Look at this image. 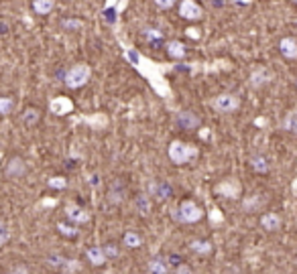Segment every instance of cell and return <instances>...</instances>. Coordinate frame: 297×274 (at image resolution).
Returning a JSON list of instances; mask_svg holds the SVG:
<instances>
[{
	"instance_id": "6da1fadb",
	"label": "cell",
	"mask_w": 297,
	"mask_h": 274,
	"mask_svg": "<svg viewBox=\"0 0 297 274\" xmlns=\"http://www.w3.org/2000/svg\"><path fill=\"white\" fill-rule=\"evenodd\" d=\"M167 154H169L173 165H185V162H189L191 158H195L200 154V148L195 144H189V142L173 140L169 144V148H167Z\"/></svg>"
},
{
	"instance_id": "7a4b0ae2",
	"label": "cell",
	"mask_w": 297,
	"mask_h": 274,
	"mask_svg": "<svg viewBox=\"0 0 297 274\" xmlns=\"http://www.w3.org/2000/svg\"><path fill=\"white\" fill-rule=\"evenodd\" d=\"M92 77V67L88 63H76L67 73H65V86L71 90H78L86 86Z\"/></svg>"
},
{
	"instance_id": "3957f363",
	"label": "cell",
	"mask_w": 297,
	"mask_h": 274,
	"mask_svg": "<svg viewBox=\"0 0 297 274\" xmlns=\"http://www.w3.org/2000/svg\"><path fill=\"white\" fill-rule=\"evenodd\" d=\"M175 220L179 222V224H195V222H200L202 217H204V209L195 203V201H181L179 203V207L175 209Z\"/></svg>"
},
{
	"instance_id": "277c9868",
	"label": "cell",
	"mask_w": 297,
	"mask_h": 274,
	"mask_svg": "<svg viewBox=\"0 0 297 274\" xmlns=\"http://www.w3.org/2000/svg\"><path fill=\"white\" fill-rule=\"evenodd\" d=\"M212 106L220 114H232V112H236L240 108V100L234 94H220V96L214 98Z\"/></svg>"
},
{
	"instance_id": "5b68a950",
	"label": "cell",
	"mask_w": 297,
	"mask_h": 274,
	"mask_svg": "<svg viewBox=\"0 0 297 274\" xmlns=\"http://www.w3.org/2000/svg\"><path fill=\"white\" fill-rule=\"evenodd\" d=\"M71 110H73V102L65 96H57L49 102V112L53 116H67Z\"/></svg>"
},
{
	"instance_id": "8992f818",
	"label": "cell",
	"mask_w": 297,
	"mask_h": 274,
	"mask_svg": "<svg viewBox=\"0 0 297 274\" xmlns=\"http://www.w3.org/2000/svg\"><path fill=\"white\" fill-rule=\"evenodd\" d=\"M179 14L187 20H200L204 16V8L195 2V0H181V6H179Z\"/></svg>"
},
{
	"instance_id": "52a82bcc",
	"label": "cell",
	"mask_w": 297,
	"mask_h": 274,
	"mask_svg": "<svg viewBox=\"0 0 297 274\" xmlns=\"http://www.w3.org/2000/svg\"><path fill=\"white\" fill-rule=\"evenodd\" d=\"M216 193L222 195V197L236 199L240 195V183L236 179H226V181H222V183L216 185Z\"/></svg>"
},
{
	"instance_id": "ba28073f",
	"label": "cell",
	"mask_w": 297,
	"mask_h": 274,
	"mask_svg": "<svg viewBox=\"0 0 297 274\" xmlns=\"http://www.w3.org/2000/svg\"><path fill=\"white\" fill-rule=\"evenodd\" d=\"M65 215H67V220L73 222V224H86V222L90 220V213H88L82 205H76V203H69V205L65 207Z\"/></svg>"
},
{
	"instance_id": "9c48e42d",
	"label": "cell",
	"mask_w": 297,
	"mask_h": 274,
	"mask_svg": "<svg viewBox=\"0 0 297 274\" xmlns=\"http://www.w3.org/2000/svg\"><path fill=\"white\" fill-rule=\"evenodd\" d=\"M271 79H273V73H271L269 69H265V67H259V69H255V71L251 73V86H253V88H263V86H267Z\"/></svg>"
},
{
	"instance_id": "30bf717a",
	"label": "cell",
	"mask_w": 297,
	"mask_h": 274,
	"mask_svg": "<svg viewBox=\"0 0 297 274\" xmlns=\"http://www.w3.org/2000/svg\"><path fill=\"white\" fill-rule=\"evenodd\" d=\"M24 173H27V165H24L22 158H12L6 165V177L8 179H20V177H24Z\"/></svg>"
},
{
	"instance_id": "8fae6325",
	"label": "cell",
	"mask_w": 297,
	"mask_h": 274,
	"mask_svg": "<svg viewBox=\"0 0 297 274\" xmlns=\"http://www.w3.org/2000/svg\"><path fill=\"white\" fill-rule=\"evenodd\" d=\"M177 124L183 128V130H195L200 126V118L193 114V112H179L177 114Z\"/></svg>"
},
{
	"instance_id": "7c38bea8",
	"label": "cell",
	"mask_w": 297,
	"mask_h": 274,
	"mask_svg": "<svg viewBox=\"0 0 297 274\" xmlns=\"http://www.w3.org/2000/svg\"><path fill=\"white\" fill-rule=\"evenodd\" d=\"M86 258L90 260L92 266H102V264H106V260H108L104 248H100V246H92V248H88V250H86Z\"/></svg>"
},
{
	"instance_id": "4fadbf2b",
	"label": "cell",
	"mask_w": 297,
	"mask_h": 274,
	"mask_svg": "<svg viewBox=\"0 0 297 274\" xmlns=\"http://www.w3.org/2000/svg\"><path fill=\"white\" fill-rule=\"evenodd\" d=\"M279 51L287 59H297V41L293 37H283L279 43Z\"/></svg>"
},
{
	"instance_id": "5bb4252c",
	"label": "cell",
	"mask_w": 297,
	"mask_h": 274,
	"mask_svg": "<svg viewBox=\"0 0 297 274\" xmlns=\"http://www.w3.org/2000/svg\"><path fill=\"white\" fill-rule=\"evenodd\" d=\"M261 228L267 230V232H275V230L281 228V217H279L275 211H267V213H263V217H261Z\"/></svg>"
},
{
	"instance_id": "9a60e30c",
	"label": "cell",
	"mask_w": 297,
	"mask_h": 274,
	"mask_svg": "<svg viewBox=\"0 0 297 274\" xmlns=\"http://www.w3.org/2000/svg\"><path fill=\"white\" fill-rule=\"evenodd\" d=\"M148 193L151 195H155L159 201H163V199H167L169 195H171V185L169 183H151V187H148Z\"/></svg>"
},
{
	"instance_id": "2e32d148",
	"label": "cell",
	"mask_w": 297,
	"mask_h": 274,
	"mask_svg": "<svg viewBox=\"0 0 297 274\" xmlns=\"http://www.w3.org/2000/svg\"><path fill=\"white\" fill-rule=\"evenodd\" d=\"M148 272L151 274H169V262L163 256H155L148 262Z\"/></svg>"
},
{
	"instance_id": "e0dca14e",
	"label": "cell",
	"mask_w": 297,
	"mask_h": 274,
	"mask_svg": "<svg viewBox=\"0 0 297 274\" xmlns=\"http://www.w3.org/2000/svg\"><path fill=\"white\" fill-rule=\"evenodd\" d=\"M165 49H167V53H169L173 59H183V57H185V47H183L181 41H169Z\"/></svg>"
},
{
	"instance_id": "ac0fdd59",
	"label": "cell",
	"mask_w": 297,
	"mask_h": 274,
	"mask_svg": "<svg viewBox=\"0 0 297 274\" xmlns=\"http://www.w3.org/2000/svg\"><path fill=\"white\" fill-rule=\"evenodd\" d=\"M189 248H191V252H195L200 256H206V254L212 252V242H208V240H193L189 244Z\"/></svg>"
},
{
	"instance_id": "d6986e66",
	"label": "cell",
	"mask_w": 297,
	"mask_h": 274,
	"mask_svg": "<svg viewBox=\"0 0 297 274\" xmlns=\"http://www.w3.org/2000/svg\"><path fill=\"white\" fill-rule=\"evenodd\" d=\"M122 244H125L127 248H141V246H143V238H141V234H137V232H127V234L122 236Z\"/></svg>"
},
{
	"instance_id": "ffe728a7",
	"label": "cell",
	"mask_w": 297,
	"mask_h": 274,
	"mask_svg": "<svg viewBox=\"0 0 297 274\" xmlns=\"http://www.w3.org/2000/svg\"><path fill=\"white\" fill-rule=\"evenodd\" d=\"M283 130L297 134V110H291L285 118H283Z\"/></svg>"
},
{
	"instance_id": "44dd1931",
	"label": "cell",
	"mask_w": 297,
	"mask_h": 274,
	"mask_svg": "<svg viewBox=\"0 0 297 274\" xmlns=\"http://www.w3.org/2000/svg\"><path fill=\"white\" fill-rule=\"evenodd\" d=\"M251 165H253V169H255L257 173H267V171H269V160H267L263 154H255V156L251 158Z\"/></svg>"
},
{
	"instance_id": "7402d4cb",
	"label": "cell",
	"mask_w": 297,
	"mask_h": 274,
	"mask_svg": "<svg viewBox=\"0 0 297 274\" xmlns=\"http://www.w3.org/2000/svg\"><path fill=\"white\" fill-rule=\"evenodd\" d=\"M53 0H33V8L37 14H49L53 10Z\"/></svg>"
},
{
	"instance_id": "603a6c76",
	"label": "cell",
	"mask_w": 297,
	"mask_h": 274,
	"mask_svg": "<svg viewBox=\"0 0 297 274\" xmlns=\"http://www.w3.org/2000/svg\"><path fill=\"white\" fill-rule=\"evenodd\" d=\"M22 122H24L27 126H35V124L39 122V110H37V108H27V110L22 112Z\"/></svg>"
},
{
	"instance_id": "cb8c5ba5",
	"label": "cell",
	"mask_w": 297,
	"mask_h": 274,
	"mask_svg": "<svg viewBox=\"0 0 297 274\" xmlns=\"http://www.w3.org/2000/svg\"><path fill=\"white\" fill-rule=\"evenodd\" d=\"M135 205H137L139 213L147 215L148 211H151V201H148V195H145V193H141V195H139V197L135 199Z\"/></svg>"
},
{
	"instance_id": "d4e9b609",
	"label": "cell",
	"mask_w": 297,
	"mask_h": 274,
	"mask_svg": "<svg viewBox=\"0 0 297 274\" xmlns=\"http://www.w3.org/2000/svg\"><path fill=\"white\" fill-rule=\"evenodd\" d=\"M47 185H49L51 189H65V187H67V179H65V177H51V179L47 181Z\"/></svg>"
},
{
	"instance_id": "484cf974",
	"label": "cell",
	"mask_w": 297,
	"mask_h": 274,
	"mask_svg": "<svg viewBox=\"0 0 297 274\" xmlns=\"http://www.w3.org/2000/svg\"><path fill=\"white\" fill-rule=\"evenodd\" d=\"M65 260H67V258H63V256H59V254H53V256L47 258V264L53 266V268H59V270H61L63 264H65Z\"/></svg>"
},
{
	"instance_id": "4316f807",
	"label": "cell",
	"mask_w": 297,
	"mask_h": 274,
	"mask_svg": "<svg viewBox=\"0 0 297 274\" xmlns=\"http://www.w3.org/2000/svg\"><path fill=\"white\" fill-rule=\"evenodd\" d=\"M259 203H261V195H253L251 199H246V201H244V205H242V207H244V211H255V209L259 207Z\"/></svg>"
},
{
	"instance_id": "83f0119b",
	"label": "cell",
	"mask_w": 297,
	"mask_h": 274,
	"mask_svg": "<svg viewBox=\"0 0 297 274\" xmlns=\"http://www.w3.org/2000/svg\"><path fill=\"white\" fill-rule=\"evenodd\" d=\"M12 98H0V114H8L12 110Z\"/></svg>"
},
{
	"instance_id": "f1b7e54d",
	"label": "cell",
	"mask_w": 297,
	"mask_h": 274,
	"mask_svg": "<svg viewBox=\"0 0 297 274\" xmlns=\"http://www.w3.org/2000/svg\"><path fill=\"white\" fill-rule=\"evenodd\" d=\"M8 240H10V232H8L6 224H4V222H0V246H4Z\"/></svg>"
},
{
	"instance_id": "f546056e",
	"label": "cell",
	"mask_w": 297,
	"mask_h": 274,
	"mask_svg": "<svg viewBox=\"0 0 297 274\" xmlns=\"http://www.w3.org/2000/svg\"><path fill=\"white\" fill-rule=\"evenodd\" d=\"M80 268V262L78 260H65V264H63V272H67V274H71V272H76Z\"/></svg>"
},
{
	"instance_id": "4dcf8cb0",
	"label": "cell",
	"mask_w": 297,
	"mask_h": 274,
	"mask_svg": "<svg viewBox=\"0 0 297 274\" xmlns=\"http://www.w3.org/2000/svg\"><path fill=\"white\" fill-rule=\"evenodd\" d=\"M57 230H59L63 236H69V238H73V236L78 234V230H71V228H67L65 224H57Z\"/></svg>"
},
{
	"instance_id": "1f68e13d",
	"label": "cell",
	"mask_w": 297,
	"mask_h": 274,
	"mask_svg": "<svg viewBox=\"0 0 297 274\" xmlns=\"http://www.w3.org/2000/svg\"><path fill=\"white\" fill-rule=\"evenodd\" d=\"M102 248H104V252H106L108 258H116V256H118V248H116L114 244H106V246H102Z\"/></svg>"
},
{
	"instance_id": "d6a6232c",
	"label": "cell",
	"mask_w": 297,
	"mask_h": 274,
	"mask_svg": "<svg viewBox=\"0 0 297 274\" xmlns=\"http://www.w3.org/2000/svg\"><path fill=\"white\" fill-rule=\"evenodd\" d=\"M155 4H157L159 8H163V10H167V8H171V6L175 4V0H155Z\"/></svg>"
},
{
	"instance_id": "836d02e7",
	"label": "cell",
	"mask_w": 297,
	"mask_h": 274,
	"mask_svg": "<svg viewBox=\"0 0 297 274\" xmlns=\"http://www.w3.org/2000/svg\"><path fill=\"white\" fill-rule=\"evenodd\" d=\"M210 220H212V222H222V215L218 213V209H212V211H210Z\"/></svg>"
},
{
	"instance_id": "e575fe53",
	"label": "cell",
	"mask_w": 297,
	"mask_h": 274,
	"mask_svg": "<svg viewBox=\"0 0 297 274\" xmlns=\"http://www.w3.org/2000/svg\"><path fill=\"white\" fill-rule=\"evenodd\" d=\"M175 274H193V272H191V268H189V266H185V264H181V266H179V268L175 270Z\"/></svg>"
},
{
	"instance_id": "d590c367",
	"label": "cell",
	"mask_w": 297,
	"mask_h": 274,
	"mask_svg": "<svg viewBox=\"0 0 297 274\" xmlns=\"http://www.w3.org/2000/svg\"><path fill=\"white\" fill-rule=\"evenodd\" d=\"M187 35H189L191 39H200V31H197V29H187Z\"/></svg>"
},
{
	"instance_id": "8d00e7d4",
	"label": "cell",
	"mask_w": 297,
	"mask_h": 274,
	"mask_svg": "<svg viewBox=\"0 0 297 274\" xmlns=\"http://www.w3.org/2000/svg\"><path fill=\"white\" fill-rule=\"evenodd\" d=\"M55 203H57V199H45L43 201V205H47V207H53Z\"/></svg>"
},
{
	"instance_id": "74e56055",
	"label": "cell",
	"mask_w": 297,
	"mask_h": 274,
	"mask_svg": "<svg viewBox=\"0 0 297 274\" xmlns=\"http://www.w3.org/2000/svg\"><path fill=\"white\" fill-rule=\"evenodd\" d=\"M10 274H27V268L24 266H18V268H14Z\"/></svg>"
},
{
	"instance_id": "f35d334b",
	"label": "cell",
	"mask_w": 297,
	"mask_h": 274,
	"mask_svg": "<svg viewBox=\"0 0 297 274\" xmlns=\"http://www.w3.org/2000/svg\"><path fill=\"white\" fill-rule=\"evenodd\" d=\"M265 124H267L265 118H257V126H265Z\"/></svg>"
},
{
	"instance_id": "ab89813d",
	"label": "cell",
	"mask_w": 297,
	"mask_h": 274,
	"mask_svg": "<svg viewBox=\"0 0 297 274\" xmlns=\"http://www.w3.org/2000/svg\"><path fill=\"white\" fill-rule=\"evenodd\" d=\"M234 2H238V4H251L253 0H234Z\"/></svg>"
},
{
	"instance_id": "60d3db41",
	"label": "cell",
	"mask_w": 297,
	"mask_h": 274,
	"mask_svg": "<svg viewBox=\"0 0 297 274\" xmlns=\"http://www.w3.org/2000/svg\"><path fill=\"white\" fill-rule=\"evenodd\" d=\"M293 2H295V4H297V0H293Z\"/></svg>"
},
{
	"instance_id": "b9f144b4",
	"label": "cell",
	"mask_w": 297,
	"mask_h": 274,
	"mask_svg": "<svg viewBox=\"0 0 297 274\" xmlns=\"http://www.w3.org/2000/svg\"><path fill=\"white\" fill-rule=\"evenodd\" d=\"M295 86H297V81H295Z\"/></svg>"
}]
</instances>
